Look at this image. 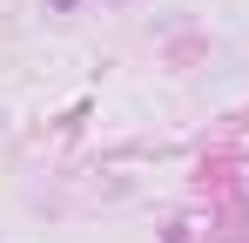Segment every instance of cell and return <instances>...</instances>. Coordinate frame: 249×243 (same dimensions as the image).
Returning <instances> with one entry per match:
<instances>
[]
</instances>
